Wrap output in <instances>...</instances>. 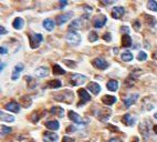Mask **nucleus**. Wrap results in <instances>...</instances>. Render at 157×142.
I'll return each instance as SVG.
<instances>
[{"label": "nucleus", "instance_id": "4be33fe9", "mask_svg": "<svg viewBox=\"0 0 157 142\" xmlns=\"http://www.w3.org/2000/svg\"><path fill=\"white\" fill-rule=\"evenodd\" d=\"M12 26H13V28H15V30H20L23 28V26H25V20L22 19V18H15L13 22H12Z\"/></svg>", "mask_w": 157, "mask_h": 142}, {"label": "nucleus", "instance_id": "a878e982", "mask_svg": "<svg viewBox=\"0 0 157 142\" xmlns=\"http://www.w3.org/2000/svg\"><path fill=\"white\" fill-rule=\"evenodd\" d=\"M42 116H43V114H40V111H34V112H32V113H31V116L29 117V119H30L31 122L37 123V122L41 119Z\"/></svg>", "mask_w": 157, "mask_h": 142}, {"label": "nucleus", "instance_id": "5fc2aeb1", "mask_svg": "<svg viewBox=\"0 0 157 142\" xmlns=\"http://www.w3.org/2000/svg\"><path fill=\"white\" fill-rule=\"evenodd\" d=\"M85 142H90V141H85Z\"/></svg>", "mask_w": 157, "mask_h": 142}, {"label": "nucleus", "instance_id": "58836bf2", "mask_svg": "<svg viewBox=\"0 0 157 142\" xmlns=\"http://www.w3.org/2000/svg\"><path fill=\"white\" fill-rule=\"evenodd\" d=\"M103 39H104L105 41H111V40H112L111 33H108V32L104 33V35H103Z\"/></svg>", "mask_w": 157, "mask_h": 142}, {"label": "nucleus", "instance_id": "8fccbe9b", "mask_svg": "<svg viewBox=\"0 0 157 142\" xmlns=\"http://www.w3.org/2000/svg\"><path fill=\"white\" fill-rule=\"evenodd\" d=\"M132 142H139V140H138V138L137 137H134L132 139Z\"/></svg>", "mask_w": 157, "mask_h": 142}, {"label": "nucleus", "instance_id": "f8f14e48", "mask_svg": "<svg viewBox=\"0 0 157 142\" xmlns=\"http://www.w3.org/2000/svg\"><path fill=\"white\" fill-rule=\"evenodd\" d=\"M125 13V9L123 7H115L113 10H112L111 15L114 19H120L123 17V15Z\"/></svg>", "mask_w": 157, "mask_h": 142}, {"label": "nucleus", "instance_id": "6ab92c4d", "mask_svg": "<svg viewBox=\"0 0 157 142\" xmlns=\"http://www.w3.org/2000/svg\"><path fill=\"white\" fill-rule=\"evenodd\" d=\"M102 102L104 103V104H106V106H112V104H114L115 102H116V97L114 96H103L102 97Z\"/></svg>", "mask_w": 157, "mask_h": 142}, {"label": "nucleus", "instance_id": "72a5a7b5", "mask_svg": "<svg viewBox=\"0 0 157 142\" xmlns=\"http://www.w3.org/2000/svg\"><path fill=\"white\" fill-rule=\"evenodd\" d=\"M147 8L152 11H157V1L149 0V1L147 2Z\"/></svg>", "mask_w": 157, "mask_h": 142}, {"label": "nucleus", "instance_id": "a211bd4d", "mask_svg": "<svg viewBox=\"0 0 157 142\" xmlns=\"http://www.w3.org/2000/svg\"><path fill=\"white\" fill-rule=\"evenodd\" d=\"M50 113L59 118H63L64 117V109L61 107H52L50 109Z\"/></svg>", "mask_w": 157, "mask_h": 142}, {"label": "nucleus", "instance_id": "e433bc0d", "mask_svg": "<svg viewBox=\"0 0 157 142\" xmlns=\"http://www.w3.org/2000/svg\"><path fill=\"white\" fill-rule=\"evenodd\" d=\"M10 132H11V128L6 127V126H2V127H1V136H6V134H8V133H10Z\"/></svg>", "mask_w": 157, "mask_h": 142}, {"label": "nucleus", "instance_id": "412c9836", "mask_svg": "<svg viewBox=\"0 0 157 142\" xmlns=\"http://www.w3.org/2000/svg\"><path fill=\"white\" fill-rule=\"evenodd\" d=\"M122 46L125 47V48H128V47L132 46V38L128 33L123 35V37H122Z\"/></svg>", "mask_w": 157, "mask_h": 142}, {"label": "nucleus", "instance_id": "7c9ffc66", "mask_svg": "<svg viewBox=\"0 0 157 142\" xmlns=\"http://www.w3.org/2000/svg\"><path fill=\"white\" fill-rule=\"evenodd\" d=\"M144 21H145V23L148 26H154L155 23H156L155 18L152 17V16H148V15H144Z\"/></svg>", "mask_w": 157, "mask_h": 142}, {"label": "nucleus", "instance_id": "2f4dec72", "mask_svg": "<svg viewBox=\"0 0 157 142\" xmlns=\"http://www.w3.org/2000/svg\"><path fill=\"white\" fill-rule=\"evenodd\" d=\"M53 73H54V75H58V76H60V75H65V70H63L59 65H54V66H53Z\"/></svg>", "mask_w": 157, "mask_h": 142}, {"label": "nucleus", "instance_id": "a19ab883", "mask_svg": "<svg viewBox=\"0 0 157 142\" xmlns=\"http://www.w3.org/2000/svg\"><path fill=\"white\" fill-rule=\"evenodd\" d=\"M62 142H74V139H72L70 137H63Z\"/></svg>", "mask_w": 157, "mask_h": 142}, {"label": "nucleus", "instance_id": "1a4fd4ad", "mask_svg": "<svg viewBox=\"0 0 157 142\" xmlns=\"http://www.w3.org/2000/svg\"><path fill=\"white\" fill-rule=\"evenodd\" d=\"M22 70H23V65H22V63H18V65H15V66L13 67V70H12L11 79H12L13 81H15V80L19 78V76H20L21 72H22Z\"/></svg>", "mask_w": 157, "mask_h": 142}, {"label": "nucleus", "instance_id": "c85d7f7f", "mask_svg": "<svg viewBox=\"0 0 157 142\" xmlns=\"http://www.w3.org/2000/svg\"><path fill=\"white\" fill-rule=\"evenodd\" d=\"M0 118H1V121L4 122H12L15 121V118L10 116V114H7L5 112H1L0 113Z\"/></svg>", "mask_w": 157, "mask_h": 142}, {"label": "nucleus", "instance_id": "423d86ee", "mask_svg": "<svg viewBox=\"0 0 157 142\" xmlns=\"http://www.w3.org/2000/svg\"><path fill=\"white\" fill-rule=\"evenodd\" d=\"M69 119L70 120H72V122H74V123H76V124H80V126H85L86 124V122L82 119L77 113H75L74 111H69Z\"/></svg>", "mask_w": 157, "mask_h": 142}, {"label": "nucleus", "instance_id": "b1692460", "mask_svg": "<svg viewBox=\"0 0 157 142\" xmlns=\"http://www.w3.org/2000/svg\"><path fill=\"white\" fill-rule=\"evenodd\" d=\"M106 87L110 91H113V92L116 91L117 89H118V81L117 80H110L106 83Z\"/></svg>", "mask_w": 157, "mask_h": 142}, {"label": "nucleus", "instance_id": "dca6fc26", "mask_svg": "<svg viewBox=\"0 0 157 142\" xmlns=\"http://www.w3.org/2000/svg\"><path fill=\"white\" fill-rule=\"evenodd\" d=\"M36 77L38 78H44L49 75V69L46 67H39L36 69V72H34Z\"/></svg>", "mask_w": 157, "mask_h": 142}, {"label": "nucleus", "instance_id": "de8ad7c7", "mask_svg": "<svg viewBox=\"0 0 157 142\" xmlns=\"http://www.w3.org/2000/svg\"><path fill=\"white\" fill-rule=\"evenodd\" d=\"M0 52H1V55H6L8 51H7V49H6V48H4V47H2V48L0 49Z\"/></svg>", "mask_w": 157, "mask_h": 142}, {"label": "nucleus", "instance_id": "bb28decb", "mask_svg": "<svg viewBox=\"0 0 157 142\" xmlns=\"http://www.w3.org/2000/svg\"><path fill=\"white\" fill-rule=\"evenodd\" d=\"M81 23L82 21L81 19H77V20H74L72 21V23L70 25V27H69V30L70 31H74V30H77V29H80L81 28Z\"/></svg>", "mask_w": 157, "mask_h": 142}, {"label": "nucleus", "instance_id": "a18cd8bd", "mask_svg": "<svg viewBox=\"0 0 157 142\" xmlns=\"http://www.w3.org/2000/svg\"><path fill=\"white\" fill-rule=\"evenodd\" d=\"M134 26H135V29H136V30H139V29H141V27H139V21H135Z\"/></svg>", "mask_w": 157, "mask_h": 142}, {"label": "nucleus", "instance_id": "79ce46f5", "mask_svg": "<svg viewBox=\"0 0 157 142\" xmlns=\"http://www.w3.org/2000/svg\"><path fill=\"white\" fill-rule=\"evenodd\" d=\"M107 128H108V129H111L112 131H118V128H116V127H112L111 124H107Z\"/></svg>", "mask_w": 157, "mask_h": 142}, {"label": "nucleus", "instance_id": "0eeeda50", "mask_svg": "<svg viewBox=\"0 0 157 142\" xmlns=\"http://www.w3.org/2000/svg\"><path fill=\"white\" fill-rule=\"evenodd\" d=\"M92 65L97 68V69H101V70H104V69H106L107 67H108V63H107V61H105L104 59H102V58H95L94 60L92 61Z\"/></svg>", "mask_w": 157, "mask_h": 142}, {"label": "nucleus", "instance_id": "6e6552de", "mask_svg": "<svg viewBox=\"0 0 157 142\" xmlns=\"http://www.w3.org/2000/svg\"><path fill=\"white\" fill-rule=\"evenodd\" d=\"M106 17L104 15H99L97 17L94 18V20H93V26L95 27V28H102L103 26H105L106 23Z\"/></svg>", "mask_w": 157, "mask_h": 142}, {"label": "nucleus", "instance_id": "c756f323", "mask_svg": "<svg viewBox=\"0 0 157 142\" xmlns=\"http://www.w3.org/2000/svg\"><path fill=\"white\" fill-rule=\"evenodd\" d=\"M46 86L51 88V89H56V88H60L61 87V81L58 80V79H54V80H51V81L48 82Z\"/></svg>", "mask_w": 157, "mask_h": 142}, {"label": "nucleus", "instance_id": "f704fd0d", "mask_svg": "<svg viewBox=\"0 0 157 142\" xmlns=\"http://www.w3.org/2000/svg\"><path fill=\"white\" fill-rule=\"evenodd\" d=\"M97 39H99V35H97L95 31H91L90 35H89V41H90V42H94V41H96Z\"/></svg>", "mask_w": 157, "mask_h": 142}, {"label": "nucleus", "instance_id": "37998d69", "mask_svg": "<svg viewBox=\"0 0 157 142\" xmlns=\"http://www.w3.org/2000/svg\"><path fill=\"white\" fill-rule=\"evenodd\" d=\"M59 5H60V9H62L64 6L68 5V1H60V2H59Z\"/></svg>", "mask_w": 157, "mask_h": 142}, {"label": "nucleus", "instance_id": "7ed1b4c3", "mask_svg": "<svg viewBox=\"0 0 157 142\" xmlns=\"http://www.w3.org/2000/svg\"><path fill=\"white\" fill-rule=\"evenodd\" d=\"M29 42H30V47L32 49H36L39 47V45L42 41V36L40 33H29Z\"/></svg>", "mask_w": 157, "mask_h": 142}, {"label": "nucleus", "instance_id": "9b49d317", "mask_svg": "<svg viewBox=\"0 0 157 142\" xmlns=\"http://www.w3.org/2000/svg\"><path fill=\"white\" fill-rule=\"evenodd\" d=\"M5 109L10 112H13V113H18V112L20 111V106H19V103H17V102L11 101L6 104Z\"/></svg>", "mask_w": 157, "mask_h": 142}, {"label": "nucleus", "instance_id": "9d476101", "mask_svg": "<svg viewBox=\"0 0 157 142\" xmlns=\"http://www.w3.org/2000/svg\"><path fill=\"white\" fill-rule=\"evenodd\" d=\"M72 15H73L72 12H66V13H63V15L58 16V17H56V25L61 26V25H63V23H65L66 21L71 19Z\"/></svg>", "mask_w": 157, "mask_h": 142}, {"label": "nucleus", "instance_id": "f257e3e1", "mask_svg": "<svg viewBox=\"0 0 157 142\" xmlns=\"http://www.w3.org/2000/svg\"><path fill=\"white\" fill-rule=\"evenodd\" d=\"M53 98L56 99V101L64 102V103H71L73 101V92L70 90H63L56 93Z\"/></svg>", "mask_w": 157, "mask_h": 142}, {"label": "nucleus", "instance_id": "393cba45", "mask_svg": "<svg viewBox=\"0 0 157 142\" xmlns=\"http://www.w3.org/2000/svg\"><path fill=\"white\" fill-rule=\"evenodd\" d=\"M43 27H44L46 30L52 31L54 29V22H53V20H51V19H46V20L43 21Z\"/></svg>", "mask_w": 157, "mask_h": 142}, {"label": "nucleus", "instance_id": "20e7f679", "mask_svg": "<svg viewBox=\"0 0 157 142\" xmlns=\"http://www.w3.org/2000/svg\"><path fill=\"white\" fill-rule=\"evenodd\" d=\"M86 81V77L80 73H75V75H72L70 78V83L72 86H81L84 82Z\"/></svg>", "mask_w": 157, "mask_h": 142}, {"label": "nucleus", "instance_id": "f03ea898", "mask_svg": "<svg viewBox=\"0 0 157 142\" xmlns=\"http://www.w3.org/2000/svg\"><path fill=\"white\" fill-rule=\"evenodd\" d=\"M65 40L66 42L69 43V45H72V46H77L79 43H81V36L79 35L77 32H75V31H70L68 35H66L65 37Z\"/></svg>", "mask_w": 157, "mask_h": 142}, {"label": "nucleus", "instance_id": "c9c22d12", "mask_svg": "<svg viewBox=\"0 0 157 142\" xmlns=\"http://www.w3.org/2000/svg\"><path fill=\"white\" fill-rule=\"evenodd\" d=\"M146 59H147L146 52H144V51H139V52H138V55H137V60L145 61Z\"/></svg>", "mask_w": 157, "mask_h": 142}, {"label": "nucleus", "instance_id": "5701e85b", "mask_svg": "<svg viewBox=\"0 0 157 142\" xmlns=\"http://www.w3.org/2000/svg\"><path fill=\"white\" fill-rule=\"evenodd\" d=\"M46 127L48 129H50V130H58L59 128H60V124H59V122L56 121V120H49V121H46Z\"/></svg>", "mask_w": 157, "mask_h": 142}, {"label": "nucleus", "instance_id": "4468645a", "mask_svg": "<svg viewBox=\"0 0 157 142\" xmlns=\"http://www.w3.org/2000/svg\"><path fill=\"white\" fill-rule=\"evenodd\" d=\"M19 104L23 108H29L32 104V99L29 96H22L19 98Z\"/></svg>", "mask_w": 157, "mask_h": 142}, {"label": "nucleus", "instance_id": "49530a36", "mask_svg": "<svg viewBox=\"0 0 157 142\" xmlns=\"http://www.w3.org/2000/svg\"><path fill=\"white\" fill-rule=\"evenodd\" d=\"M107 142H122L120 139H117V138H112L110 141H107Z\"/></svg>", "mask_w": 157, "mask_h": 142}, {"label": "nucleus", "instance_id": "09e8293b", "mask_svg": "<svg viewBox=\"0 0 157 142\" xmlns=\"http://www.w3.org/2000/svg\"><path fill=\"white\" fill-rule=\"evenodd\" d=\"M102 5H112V4H114L113 1H101Z\"/></svg>", "mask_w": 157, "mask_h": 142}, {"label": "nucleus", "instance_id": "864d4df0", "mask_svg": "<svg viewBox=\"0 0 157 142\" xmlns=\"http://www.w3.org/2000/svg\"><path fill=\"white\" fill-rule=\"evenodd\" d=\"M154 117H155V119H157V112L155 113V114H154Z\"/></svg>", "mask_w": 157, "mask_h": 142}, {"label": "nucleus", "instance_id": "cd10ccee", "mask_svg": "<svg viewBox=\"0 0 157 142\" xmlns=\"http://www.w3.org/2000/svg\"><path fill=\"white\" fill-rule=\"evenodd\" d=\"M122 60L125 61V62H130V61L133 60V55L131 51H124L123 53H122Z\"/></svg>", "mask_w": 157, "mask_h": 142}, {"label": "nucleus", "instance_id": "603ef678", "mask_svg": "<svg viewBox=\"0 0 157 142\" xmlns=\"http://www.w3.org/2000/svg\"><path fill=\"white\" fill-rule=\"evenodd\" d=\"M4 67H5V65H4V63H2V65H1V66H0V69H1V70H2V69H4Z\"/></svg>", "mask_w": 157, "mask_h": 142}, {"label": "nucleus", "instance_id": "ddd939ff", "mask_svg": "<svg viewBox=\"0 0 157 142\" xmlns=\"http://www.w3.org/2000/svg\"><path fill=\"white\" fill-rule=\"evenodd\" d=\"M43 141L44 142H56L58 141V134L53 132H44L43 133Z\"/></svg>", "mask_w": 157, "mask_h": 142}, {"label": "nucleus", "instance_id": "4c0bfd02", "mask_svg": "<svg viewBox=\"0 0 157 142\" xmlns=\"http://www.w3.org/2000/svg\"><path fill=\"white\" fill-rule=\"evenodd\" d=\"M63 62H64V63H65V65L69 67V68H75V67H76V63L74 62V61H71V60H68V59H65V60H63Z\"/></svg>", "mask_w": 157, "mask_h": 142}, {"label": "nucleus", "instance_id": "aec40b11", "mask_svg": "<svg viewBox=\"0 0 157 142\" xmlns=\"http://www.w3.org/2000/svg\"><path fill=\"white\" fill-rule=\"evenodd\" d=\"M122 123H124L125 126H128V127H132L134 126V122H135V119H133L132 116L131 114H125V116H123L122 117Z\"/></svg>", "mask_w": 157, "mask_h": 142}, {"label": "nucleus", "instance_id": "39448f33", "mask_svg": "<svg viewBox=\"0 0 157 142\" xmlns=\"http://www.w3.org/2000/svg\"><path fill=\"white\" fill-rule=\"evenodd\" d=\"M77 93H79L80 99H81V101L77 103V107H82L84 103H86V102H89L91 100V97H90V94L87 93V91H86L85 89H83V88L79 89V90H77Z\"/></svg>", "mask_w": 157, "mask_h": 142}, {"label": "nucleus", "instance_id": "c03bdc74", "mask_svg": "<svg viewBox=\"0 0 157 142\" xmlns=\"http://www.w3.org/2000/svg\"><path fill=\"white\" fill-rule=\"evenodd\" d=\"M0 33H1V35H6V33H7V30L4 28V26L0 27Z\"/></svg>", "mask_w": 157, "mask_h": 142}, {"label": "nucleus", "instance_id": "f3484780", "mask_svg": "<svg viewBox=\"0 0 157 142\" xmlns=\"http://www.w3.org/2000/svg\"><path fill=\"white\" fill-rule=\"evenodd\" d=\"M87 89L93 93V94H99L101 92V86L96 82H90L87 84Z\"/></svg>", "mask_w": 157, "mask_h": 142}, {"label": "nucleus", "instance_id": "ea45409f", "mask_svg": "<svg viewBox=\"0 0 157 142\" xmlns=\"http://www.w3.org/2000/svg\"><path fill=\"white\" fill-rule=\"evenodd\" d=\"M74 131H75V127H73V126H69L65 130L66 133H73Z\"/></svg>", "mask_w": 157, "mask_h": 142}, {"label": "nucleus", "instance_id": "3c124183", "mask_svg": "<svg viewBox=\"0 0 157 142\" xmlns=\"http://www.w3.org/2000/svg\"><path fill=\"white\" fill-rule=\"evenodd\" d=\"M153 131L155 132V134H157V126H154V127H153Z\"/></svg>", "mask_w": 157, "mask_h": 142}, {"label": "nucleus", "instance_id": "2eb2a0df", "mask_svg": "<svg viewBox=\"0 0 157 142\" xmlns=\"http://www.w3.org/2000/svg\"><path fill=\"white\" fill-rule=\"evenodd\" d=\"M137 99H138V94H137V93L136 94H131V96L126 97V98L124 99V104H125L126 108H130L132 104H134V103L137 101Z\"/></svg>", "mask_w": 157, "mask_h": 142}, {"label": "nucleus", "instance_id": "473e14b6", "mask_svg": "<svg viewBox=\"0 0 157 142\" xmlns=\"http://www.w3.org/2000/svg\"><path fill=\"white\" fill-rule=\"evenodd\" d=\"M25 80H27V82H28V83H29V88H30V89H34V87L37 86V82H36V80H34V79H33V78H32V77H25Z\"/></svg>", "mask_w": 157, "mask_h": 142}]
</instances>
